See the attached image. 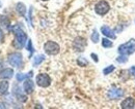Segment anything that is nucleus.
<instances>
[{
	"label": "nucleus",
	"mask_w": 135,
	"mask_h": 109,
	"mask_svg": "<svg viewBox=\"0 0 135 109\" xmlns=\"http://www.w3.org/2000/svg\"><path fill=\"white\" fill-rule=\"evenodd\" d=\"M90 56H91V58H93V60H94L95 62H99V58H98V56H97L96 54H94V53H93Z\"/></svg>",
	"instance_id": "393cba45"
},
{
	"label": "nucleus",
	"mask_w": 135,
	"mask_h": 109,
	"mask_svg": "<svg viewBox=\"0 0 135 109\" xmlns=\"http://www.w3.org/2000/svg\"><path fill=\"white\" fill-rule=\"evenodd\" d=\"M8 87H9L8 81H5V80L0 81V96H3V95H5L7 93Z\"/></svg>",
	"instance_id": "4468645a"
},
{
	"label": "nucleus",
	"mask_w": 135,
	"mask_h": 109,
	"mask_svg": "<svg viewBox=\"0 0 135 109\" xmlns=\"http://www.w3.org/2000/svg\"><path fill=\"white\" fill-rule=\"evenodd\" d=\"M125 92L122 90V89H118V88H111L108 93H107V97L108 99L110 100H118V99H120L123 96H124Z\"/></svg>",
	"instance_id": "6e6552de"
},
{
	"label": "nucleus",
	"mask_w": 135,
	"mask_h": 109,
	"mask_svg": "<svg viewBox=\"0 0 135 109\" xmlns=\"http://www.w3.org/2000/svg\"><path fill=\"white\" fill-rule=\"evenodd\" d=\"M44 50L47 55L49 56H55L59 53L60 50V47L58 43H56L55 41H52V40H49L47 42H45L44 44Z\"/></svg>",
	"instance_id": "7ed1b4c3"
},
{
	"label": "nucleus",
	"mask_w": 135,
	"mask_h": 109,
	"mask_svg": "<svg viewBox=\"0 0 135 109\" xmlns=\"http://www.w3.org/2000/svg\"><path fill=\"white\" fill-rule=\"evenodd\" d=\"M19 90H20V88H18L17 85H15L14 94L16 95V97H17V99L19 101H21V102H26V101H27V97H26L25 95L21 94V91H19Z\"/></svg>",
	"instance_id": "2eb2a0df"
},
{
	"label": "nucleus",
	"mask_w": 135,
	"mask_h": 109,
	"mask_svg": "<svg viewBox=\"0 0 135 109\" xmlns=\"http://www.w3.org/2000/svg\"><path fill=\"white\" fill-rule=\"evenodd\" d=\"M16 10L21 16H25L26 15V6L23 2H18L16 5Z\"/></svg>",
	"instance_id": "ddd939ff"
},
{
	"label": "nucleus",
	"mask_w": 135,
	"mask_h": 109,
	"mask_svg": "<svg viewBox=\"0 0 135 109\" xmlns=\"http://www.w3.org/2000/svg\"><path fill=\"white\" fill-rule=\"evenodd\" d=\"M117 61L118 63H122V64H124V63H126L128 61V58H127V56H124V55H120L119 57H118V59H117Z\"/></svg>",
	"instance_id": "5701e85b"
},
{
	"label": "nucleus",
	"mask_w": 135,
	"mask_h": 109,
	"mask_svg": "<svg viewBox=\"0 0 135 109\" xmlns=\"http://www.w3.org/2000/svg\"><path fill=\"white\" fill-rule=\"evenodd\" d=\"M130 71H131V74L135 76V66H132L131 68H130Z\"/></svg>",
	"instance_id": "bb28decb"
},
{
	"label": "nucleus",
	"mask_w": 135,
	"mask_h": 109,
	"mask_svg": "<svg viewBox=\"0 0 135 109\" xmlns=\"http://www.w3.org/2000/svg\"><path fill=\"white\" fill-rule=\"evenodd\" d=\"M87 45V42H86V40H85V38L83 37H76L75 38V40L73 41V48L76 50V51H79V53H81V51H83L85 49V47Z\"/></svg>",
	"instance_id": "0eeeda50"
},
{
	"label": "nucleus",
	"mask_w": 135,
	"mask_h": 109,
	"mask_svg": "<svg viewBox=\"0 0 135 109\" xmlns=\"http://www.w3.org/2000/svg\"><path fill=\"white\" fill-rule=\"evenodd\" d=\"M90 39H91V41H93L94 43H98V42H99L100 38H99V33H98L97 30H94V31H93L91 36H90Z\"/></svg>",
	"instance_id": "aec40b11"
},
{
	"label": "nucleus",
	"mask_w": 135,
	"mask_h": 109,
	"mask_svg": "<svg viewBox=\"0 0 135 109\" xmlns=\"http://www.w3.org/2000/svg\"><path fill=\"white\" fill-rule=\"evenodd\" d=\"M27 49L30 51V57H31V55H32V53H33V47H32V42H31V40L30 39H28V44H27ZM29 57V58H30Z\"/></svg>",
	"instance_id": "b1692460"
},
{
	"label": "nucleus",
	"mask_w": 135,
	"mask_h": 109,
	"mask_svg": "<svg viewBox=\"0 0 135 109\" xmlns=\"http://www.w3.org/2000/svg\"><path fill=\"white\" fill-rule=\"evenodd\" d=\"M36 84L41 88H48L51 84V78L48 74L46 73H41L38 75H36L35 77Z\"/></svg>",
	"instance_id": "39448f33"
},
{
	"label": "nucleus",
	"mask_w": 135,
	"mask_h": 109,
	"mask_svg": "<svg viewBox=\"0 0 135 109\" xmlns=\"http://www.w3.org/2000/svg\"><path fill=\"white\" fill-rule=\"evenodd\" d=\"M118 51L119 55H124V56H129L135 53V39L132 38L129 41H127L126 43L119 45L118 48Z\"/></svg>",
	"instance_id": "f03ea898"
},
{
	"label": "nucleus",
	"mask_w": 135,
	"mask_h": 109,
	"mask_svg": "<svg viewBox=\"0 0 135 109\" xmlns=\"http://www.w3.org/2000/svg\"><path fill=\"white\" fill-rule=\"evenodd\" d=\"M114 69H115V67H114L113 65H109V66H107L106 68H104L103 73H104V75H108V74L112 73V72L114 71Z\"/></svg>",
	"instance_id": "412c9836"
},
{
	"label": "nucleus",
	"mask_w": 135,
	"mask_h": 109,
	"mask_svg": "<svg viewBox=\"0 0 135 109\" xmlns=\"http://www.w3.org/2000/svg\"><path fill=\"white\" fill-rule=\"evenodd\" d=\"M0 25L3 26L4 28L6 29H9V26H11V22H9V19L6 16H3V15H0Z\"/></svg>",
	"instance_id": "dca6fc26"
},
{
	"label": "nucleus",
	"mask_w": 135,
	"mask_h": 109,
	"mask_svg": "<svg viewBox=\"0 0 135 109\" xmlns=\"http://www.w3.org/2000/svg\"><path fill=\"white\" fill-rule=\"evenodd\" d=\"M120 107L123 109H130L135 107V101L132 97H127L126 99H124L120 103Z\"/></svg>",
	"instance_id": "9d476101"
},
{
	"label": "nucleus",
	"mask_w": 135,
	"mask_h": 109,
	"mask_svg": "<svg viewBox=\"0 0 135 109\" xmlns=\"http://www.w3.org/2000/svg\"><path fill=\"white\" fill-rule=\"evenodd\" d=\"M101 32H102V34H103L104 36H106V37H109V38H112V39H115V38H117L115 33L112 31L108 26H102Z\"/></svg>",
	"instance_id": "9b49d317"
},
{
	"label": "nucleus",
	"mask_w": 135,
	"mask_h": 109,
	"mask_svg": "<svg viewBox=\"0 0 135 109\" xmlns=\"http://www.w3.org/2000/svg\"><path fill=\"white\" fill-rule=\"evenodd\" d=\"M13 31H14V35H15V39H14V42H13L14 47L18 48V49L23 48L25 43H26V40H27L26 33L22 29H20L18 26L13 28Z\"/></svg>",
	"instance_id": "f257e3e1"
},
{
	"label": "nucleus",
	"mask_w": 135,
	"mask_h": 109,
	"mask_svg": "<svg viewBox=\"0 0 135 109\" xmlns=\"http://www.w3.org/2000/svg\"><path fill=\"white\" fill-rule=\"evenodd\" d=\"M77 64L79 65V66H81V67H84V66H87L88 65V61L83 58V57H79L78 58V60H77Z\"/></svg>",
	"instance_id": "4be33fe9"
},
{
	"label": "nucleus",
	"mask_w": 135,
	"mask_h": 109,
	"mask_svg": "<svg viewBox=\"0 0 135 109\" xmlns=\"http://www.w3.org/2000/svg\"><path fill=\"white\" fill-rule=\"evenodd\" d=\"M23 90L26 94H32L34 91V83L33 81L30 79V78H27L25 79L24 83H23Z\"/></svg>",
	"instance_id": "1a4fd4ad"
},
{
	"label": "nucleus",
	"mask_w": 135,
	"mask_h": 109,
	"mask_svg": "<svg viewBox=\"0 0 135 109\" xmlns=\"http://www.w3.org/2000/svg\"><path fill=\"white\" fill-rule=\"evenodd\" d=\"M112 45H113L112 41L109 40L108 38H103V39H102V47H105V48H110V47H112Z\"/></svg>",
	"instance_id": "6ab92c4d"
},
{
	"label": "nucleus",
	"mask_w": 135,
	"mask_h": 109,
	"mask_svg": "<svg viewBox=\"0 0 135 109\" xmlns=\"http://www.w3.org/2000/svg\"><path fill=\"white\" fill-rule=\"evenodd\" d=\"M6 106H5V104L3 103V102H0V108H5Z\"/></svg>",
	"instance_id": "cd10ccee"
},
{
	"label": "nucleus",
	"mask_w": 135,
	"mask_h": 109,
	"mask_svg": "<svg viewBox=\"0 0 135 109\" xmlns=\"http://www.w3.org/2000/svg\"><path fill=\"white\" fill-rule=\"evenodd\" d=\"M14 75V70L12 68H4L0 71V78L1 79H9Z\"/></svg>",
	"instance_id": "f8f14e48"
},
{
	"label": "nucleus",
	"mask_w": 135,
	"mask_h": 109,
	"mask_svg": "<svg viewBox=\"0 0 135 109\" xmlns=\"http://www.w3.org/2000/svg\"><path fill=\"white\" fill-rule=\"evenodd\" d=\"M44 61H45V56H43V55H37V56L34 57L32 65H33L34 67H37L38 65H41Z\"/></svg>",
	"instance_id": "a211bd4d"
},
{
	"label": "nucleus",
	"mask_w": 135,
	"mask_h": 109,
	"mask_svg": "<svg viewBox=\"0 0 135 109\" xmlns=\"http://www.w3.org/2000/svg\"><path fill=\"white\" fill-rule=\"evenodd\" d=\"M42 1H48V0H42Z\"/></svg>",
	"instance_id": "c85d7f7f"
},
{
	"label": "nucleus",
	"mask_w": 135,
	"mask_h": 109,
	"mask_svg": "<svg viewBox=\"0 0 135 109\" xmlns=\"http://www.w3.org/2000/svg\"><path fill=\"white\" fill-rule=\"evenodd\" d=\"M109 10H110V5H109V3H108L107 1H105V0L99 1V2L95 5V12H96V14L99 15V16H104V15H106Z\"/></svg>",
	"instance_id": "20e7f679"
},
{
	"label": "nucleus",
	"mask_w": 135,
	"mask_h": 109,
	"mask_svg": "<svg viewBox=\"0 0 135 109\" xmlns=\"http://www.w3.org/2000/svg\"><path fill=\"white\" fill-rule=\"evenodd\" d=\"M3 39H4V34H3V31H2L1 28H0V42H2Z\"/></svg>",
	"instance_id": "a878e982"
},
{
	"label": "nucleus",
	"mask_w": 135,
	"mask_h": 109,
	"mask_svg": "<svg viewBox=\"0 0 135 109\" xmlns=\"http://www.w3.org/2000/svg\"><path fill=\"white\" fill-rule=\"evenodd\" d=\"M7 61L8 63L13 66V67H16V68H20L21 65H22V55L20 53H13L8 56L7 58Z\"/></svg>",
	"instance_id": "423d86ee"
},
{
	"label": "nucleus",
	"mask_w": 135,
	"mask_h": 109,
	"mask_svg": "<svg viewBox=\"0 0 135 109\" xmlns=\"http://www.w3.org/2000/svg\"><path fill=\"white\" fill-rule=\"evenodd\" d=\"M32 75H33V72H32V71H29V72H28V74L18 73L16 77H17L18 81H24V80H25V79H27V78H31L32 77Z\"/></svg>",
	"instance_id": "f3484780"
}]
</instances>
